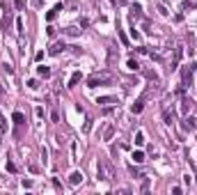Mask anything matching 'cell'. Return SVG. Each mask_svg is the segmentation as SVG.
<instances>
[{
	"label": "cell",
	"instance_id": "1",
	"mask_svg": "<svg viewBox=\"0 0 197 195\" xmlns=\"http://www.w3.org/2000/svg\"><path fill=\"white\" fill-rule=\"evenodd\" d=\"M112 76H110V71H103V74H92L90 78H87V87H98V85H103V83H108Z\"/></svg>",
	"mask_w": 197,
	"mask_h": 195
},
{
	"label": "cell",
	"instance_id": "2",
	"mask_svg": "<svg viewBox=\"0 0 197 195\" xmlns=\"http://www.w3.org/2000/svg\"><path fill=\"white\" fill-rule=\"evenodd\" d=\"M195 67H197V64L193 62V64H188V67H183V69H181V78H183V87H186L188 83L193 80V74H195Z\"/></svg>",
	"mask_w": 197,
	"mask_h": 195
},
{
	"label": "cell",
	"instance_id": "3",
	"mask_svg": "<svg viewBox=\"0 0 197 195\" xmlns=\"http://www.w3.org/2000/svg\"><path fill=\"white\" fill-rule=\"evenodd\" d=\"M181 129H183V131H195V129H197V120H195L193 115H183Z\"/></svg>",
	"mask_w": 197,
	"mask_h": 195
},
{
	"label": "cell",
	"instance_id": "4",
	"mask_svg": "<svg viewBox=\"0 0 197 195\" xmlns=\"http://www.w3.org/2000/svg\"><path fill=\"white\" fill-rule=\"evenodd\" d=\"M80 181H83V172H80V170H73V172L69 175V184H71V186H78Z\"/></svg>",
	"mask_w": 197,
	"mask_h": 195
},
{
	"label": "cell",
	"instance_id": "5",
	"mask_svg": "<svg viewBox=\"0 0 197 195\" xmlns=\"http://www.w3.org/2000/svg\"><path fill=\"white\" fill-rule=\"evenodd\" d=\"M11 122H14L16 126H23V124H25V115H23V113H19V110H16V113L11 115Z\"/></svg>",
	"mask_w": 197,
	"mask_h": 195
},
{
	"label": "cell",
	"instance_id": "6",
	"mask_svg": "<svg viewBox=\"0 0 197 195\" xmlns=\"http://www.w3.org/2000/svg\"><path fill=\"white\" fill-rule=\"evenodd\" d=\"M80 78H83V74H80V71H73L71 78H69V87H76L78 83H80Z\"/></svg>",
	"mask_w": 197,
	"mask_h": 195
},
{
	"label": "cell",
	"instance_id": "7",
	"mask_svg": "<svg viewBox=\"0 0 197 195\" xmlns=\"http://www.w3.org/2000/svg\"><path fill=\"white\" fill-rule=\"evenodd\" d=\"M131 16H133V19H140V16H142V7H140V5H131Z\"/></svg>",
	"mask_w": 197,
	"mask_h": 195
},
{
	"label": "cell",
	"instance_id": "8",
	"mask_svg": "<svg viewBox=\"0 0 197 195\" xmlns=\"http://www.w3.org/2000/svg\"><path fill=\"white\" fill-rule=\"evenodd\" d=\"M64 48H67V46H64V41H57V44H55V46H53V48H50L48 53H50V55H57V53H62Z\"/></svg>",
	"mask_w": 197,
	"mask_h": 195
},
{
	"label": "cell",
	"instance_id": "9",
	"mask_svg": "<svg viewBox=\"0 0 197 195\" xmlns=\"http://www.w3.org/2000/svg\"><path fill=\"white\" fill-rule=\"evenodd\" d=\"M57 11H62V5H57V7H55V9H50V11H46V21H48V23H50V21H53V19H55V16H57Z\"/></svg>",
	"mask_w": 197,
	"mask_h": 195
},
{
	"label": "cell",
	"instance_id": "10",
	"mask_svg": "<svg viewBox=\"0 0 197 195\" xmlns=\"http://www.w3.org/2000/svg\"><path fill=\"white\" fill-rule=\"evenodd\" d=\"M142 108H144V101H142V99H138V101L131 106V110H133L135 115H138V113H142Z\"/></svg>",
	"mask_w": 197,
	"mask_h": 195
},
{
	"label": "cell",
	"instance_id": "11",
	"mask_svg": "<svg viewBox=\"0 0 197 195\" xmlns=\"http://www.w3.org/2000/svg\"><path fill=\"white\" fill-rule=\"evenodd\" d=\"M190 106H193V101H190V99H183V101H181V113H183V115L190 113Z\"/></svg>",
	"mask_w": 197,
	"mask_h": 195
},
{
	"label": "cell",
	"instance_id": "12",
	"mask_svg": "<svg viewBox=\"0 0 197 195\" xmlns=\"http://www.w3.org/2000/svg\"><path fill=\"white\" fill-rule=\"evenodd\" d=\"M163 120H165V124H172V122H174V113H172V110H163Z\"/></svg>",
	"mask_w": 197,
	"mask_h": 195
},
{
	"label": "cell",
	"instance_id": "13",
	"mask_svg": "<svg viewBox=\"0 0 197 195\" xmlns=\"http://www.w3.org/2000/svg\"><path fill=\"white\" fill-rule=\"evenodd\" d=\"M37 74L42 76V78H48V76H50V69H48V67H44V64H42V67H37Z\"/></svg>",
	"mask_w": 197,
	"mask_h": 195
},
{
	"label": "cell",
	"instance_id": "14",
	"mask_svg": "<svg viewBox=\"0 0 197 195\" xmlns=\"http://www.w3.org/2000/svg\"><path fill=\"white\" fill-rule=\"evenodd\" d=\"M96 103H101V106H103V103H115V99H112V97H98Z\"/></svg>",
	"mask_w": 197,
	"mask_h": 195
},
{
	"label": "cell",
	"instance_id": "15",
	"mask_svg": "<svg viewBox=\"0 0 197 195\" xmlns=\"http://www.w3.org/2000/svg\"><path fill=\"white\" fill-rule=\"evenodd\" d=\"M133 161H135V163H142L144 161V154H142V152H133Z\"/></svg>",
	"mask_w": 197,
	"mask_h": 195
},
{
	"label": "cell",
	"instance_id": "16",
	"mask_svg": "<svg viewBox=\"0 0 197 195\" xmlns=\"http://www.w3.org/2000/svg\"><path fill=\"white\" fill-rule=\"evenodd\" d=\"M126 67H129V69H131V71H135V69H138V67H140V64H138V60H133V57H131V60H129V62H126Z\"/></svg>",
	"mask_w": 197,
	"mask_h": 195
},
{
	"label": "cell",
	"instance_id": "17",
	"mask_svg": "<svg viewBox=\"0 0 197 195\" xmlns=\"http://www.w3.org/2000/svg\"><path fill=\"white\" fill-rule=\"evenodd\" d=\"M112 133H115V126L110 124V126L106 129V133H103V138H106V140H110V138H112Z\"/></svg>",
	"mask_w": 197,
	"mask_h": 195
},
{
	"label": "cell",
	"instance_id": "18",
	"mask_svg": "<svg viewBox=\"0 0 197 195\" xmlns=\"http://www.w3.org/2000/svg\"><path fill=\"white\" fill-rule=\"evenodd\" d=\"M135 145H144V133H142V131L135 133Z\"/></svg>",
	"mask_w": 197,
	"mask_h": 195
},
{
	"label": "cell",
	"instance_id": "19",
	"mask_svg": "<svg viewBox=\"0 0 197 195\" xmlns=\"http://www.w3.org/2000/svg\"><path fill=\"white\" fill-rule=\"evenodd\" d=\"M195 5H197V2H195V0H186V2H183V5H181V9H193V7H195Z\"/></svg>",
	"mask_w": 197,
	"mask_h": 195
},
{
	"label": "cell",
	"instance_id": "20",
	"mask_svg": "<svg viewBox=\"0 0 197 195\" xmlns=\"http://www.w3.org/2000/svg\"><path fill=\"white\" fill-rule=\"evenodd\" d=\"M5 129H7V124H5V117L0 115V138H2V133H5Z\"/></svg>",
	"mask_w": 197,
	"mask_h": 195
},
{
	"label": "cell",
	"instance_id": "21",
	"mask_svg": "<svg viewBox=\"0 0 197 195\" xmlns=\"http://www.w3.org/2000/svg\"><path fill=\"white\" fill-rule=\"evenodd\" d=\"M147 78L154 80V83H158V74H156V71H147Z\"/></svg>",
	"mask_w": 197,
	"mask_h": 195
},
{
	"label": "cell",
	"instance_id": "22",
	"mask_svg": "<svg viewBox=\"0 0 197 195\" xmlns=\"http://www.w3.org/2000/svg\"><path fill=\"white\" fill-rule=\"evenodd\" d=\"M28 87H30V90H37V87H39V83L32 78V80H28Z\"/></svg>",
	"mask_w": 197,
	"mask_h": 195
},
{
	"label": "cell",
	"instance_id": "23",
	"mask_svg": "<svg viewBox=\"0 0 197 195\" xmlns=\"http://www.w3.org/2000/svg\"><path fill=\"white\" fill-rule=\"evenodd\" d=\"M158 11H160V14H163V16H167V14H170V11H167V7H165V5H158Z\"/></svg>",
	"mask_w": 197,
	"mask_h": 195
},
{
	"label": "cell",
	"instance_id": "24",
	"mask_svg": "<svg viewBox=\"0 0 197 195\" xmlns=\"http://www.w3.org/2000/svg\"><path fill=\"white\" fill-rule=\"evenodd\" d=\"M34 60H37V62H42V60H44V51H37V55H34Z\"/></svg>",
	"mask_w": 197,
	"mask_h": 195
},
{
	"label": "cell",
	"instance_id": "25",
	"mask_svg": "<svg viewBox=\"0 0 197 195\" xmlns=\"http://www.w3.org/2000/svg\"><path fill=\"white\" fill-rule=\"evenodd\" d=\"M7 170H9V172H16V165L11 163V161H7Z\"/></svg>",
	"mask_w": 197,
	"mask_h": 195
},
{
	"label": "cell",
	"instance_id": "26",
	"mask_svg": "<svg viewBox=\"0 0 197 195\" xmlns=\"http://www.w3.org/2000/svg\"><path fill=\"white\" fill-rule=\"evenodd\" d=\"M46 32H48V37H53V34H55V28H53V25H48V28H46Z\"/></svg>",
	"mask_w": 197,
	"mask_h": 195
},
{
	"label": "cell",
	"instance_id": "27",
	"mask_svg": "<svg viewBox=\"0 0 197 195\" xmlns=\"http://www.w3.org/2000/svg\"><path fill=\"white\" fill-rule=\"evenodd\" d=\"M21 184H23V188H30V186H32V181H30V179H23Z\"/></svg>",
	"mask_w": 197,
	"mask_h": 195
},
{
	"label": "cell",
	"instance_id": "28",
	"mask_svg": "<svg viewBox=\"0 0 197 195\" xmlns=\"http://www.w3.org/2000/svg\"><path fill=\"white\" fill-rule=\"evenodd\" d=\"M14 7L16 9H23V0H14Z\"/></svg>",
	"mask_w": 197,
	"mask_h": 195
},
{
	"label": "cell",
	"instance_id": "29",
	"mask_svg": "<svg viewBox=\"0 0 197 195\" xmlns=\"http://www.w3.org/2000/svg\"><path fill=\"white\" fill-rule=\"evenodd\" d=\"M131 37L138 41V39H140V32H138V30H131Z\"/></svg>",
	"mask_w": 197,
	"mask_h": 195
},
{
	"label": "cell",
	"instance_id": "30",
	"mask_svg": "<svg viewBox=\"0 0 197 195\" xmlns=\"http://www.w3.org/2000/svg\"><path fill=\"white\" fill-rule=\"evenodd\" d=\"M16 30H19V32H23V21H21V19L16 21Z\"/></svg>",
	"mask_w": 197,
	"mask_h": 195
},
{
	"label": "cell",
	"instance_id": "31",
	"mask_svg": "<svg viewBox=\"0 0 197 195\" xmlns=\"http://www.w3.org/2000/svg\"><path fill=\"white\" fill-rule=\"evenodd\" d=\"M195 181H197V175H195Z\"/></svg>",
	"mask_w": 197,
	"mask_h": 195
}]
</instances>
